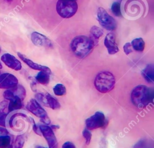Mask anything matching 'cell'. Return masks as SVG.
Segmentation results:
<instances>
[{
  "label": "cell",
  "mask_w": 154,
  "mask_h": 148,
  "mask_svg": "<svg viewBox=\"0 0 154 148\" xmlns=\"http://www.w3.org/2000/svg\"><path fill=\"white\" fill-rule=\"evenodd\" d=\"M95 45L93 39L85 35H78L72 40L70 46L74 55L82 59L92 51Z\"/></svg>",
  "instance_id": "1"
},
{
  "label": "cell",
  "mask_w": 154,
  "mask_h": 148,
  "mask_svg": "<svg viewBox=\"0 0 154 148\" xmlns=\"http://www.w3.org/2000/svg\"><path fill=\"white\" fill-rule=\"evenodd\" d=\"M131 99L132 103L139 108L146 106L153 100V93L149 88L144 85H139L132 91Z\"/></svg>",
  "instance_id": "2"
},
{
  "label": "cell",
  "mask_w": 154,
  "mask_h": 148,
  "mask_svg": "<svg viewBox=\"0 0 154 148\" xmlns=\"http://www.w3.org/2000/svg\"><path fill=\"white\" fill-rule=\"evenodd\" d=\"M116 79L113 74L109 72L103 71L97 74L94 85L97 91L105 93L111 91L114 87Z\"/></svg>",
  "instance_id": "3"
},
{
  "label": "cell",
  "mask_w": 154,
  "mask_h": 148,
  "mask_svg": "<svg viewBox=\"0 0 154 148\" xmlns=\"http://www.w3.org/2000/svg\"><path fill=\"white\" fill-rule=\"evenodd\" d=\"M78 10L76 1L71 0H58L56 4V11L63 18L67 19L75 15Z\"/></svg>",
  "instance_id": "4"
},
{
  "label": "cell",
  "mask_w": 154,
  "mask_h": 148,
  "mask_svg": "<svg viewBox=\"0 0 154 148\" xmlns=\"http://www.w3.org/2000/svg\"><path fill=\"white\" fill-rule=\"evenodd\" d=\"M97 19L101 26L108 31H113L117 27L116 20L102 7L97 9Z\"/></svg>",
  "instance_id": "5"
},
{
  "label": "cell",
  "mask_w": 154,
  "mask_h": 148,
  "mask_svg": "<svg viewBox=\"0 0 154 148\" xmlns=\"http://www.w3.org/2000/svg\"><path fill=\"white\" fill-rule=\"evenodd\" d=\"M85 125L88 130L103 128L106 125V119L104 114L100 111H97L85 120Z\"/></svg>",
  "instance_id": "6"
},
{
  "label": "cell",
  "mask_w": 154,
  "mask_h": 148,
  "mask_svg": "<svg viewBox=\"0 0 154 148\" xmlns=\"http://www.w3.org/2000/svg\"><path fill=\"white\" fill-rule=\"evenodd\" d=\"M35 100L40 104H43L45 106L51 108L52 109H57L60 108V103L56 98L53 97L49 93L45 94L38 93L35 95Z\"/></svg>",
  "instance_id": "7"
},
{
  "label": "cell",
  "mask_w": 154,
  "mask_h": 148,
  "mask_svg": "<svg viewBox=\"0 0 154 148\" xmlns=\"http://www.w3.org/2000/svg\"><path fill=\"white\" fill-rule=\"evenodd\" d=\"M41 134L46 140L49 148H58L57 141L53 132V129L46 125H40L38 126Z\"/></svg>",
  "instance_id": "8"
},
{
  "label": "cell",
  "mask_w": 154,
  "mask_h": 148,
  "mask_svg": "<svg viewBox=\"0 0 154 148\" xmlns=\"http://www.w3.org/2000/svg\"><path fill=\"white\" fill-rule=\"evenodd\" d=\"M26 108L32 114L39 117L40 120L48 117L46 111L34 99H31L29 102H28Z\"/></svg>",
  "instance_id": "9"
},
{
  "label": "cell",
  "mask_w": 154,
  "mask_h": 148,
  "mask_svg": "<svg viewBox=\"0 0 154 148\" xmlns=\"http://www.w3.org/2000/svg\"><path fill=\"white\" fill-rule=\"evenodd\" d=\"M3 96L7 100H10L14 97H19L23 100L26 96V90L22 85L17 84L12 88L7 89L3 93Z\"/></svg>",
  "instance_id": "10"
},
{
  "label": "cell",
  "mask_w": 154,
  "mask_h": 148,
  "mask_svg": "<svg viewBox=\"0 0 154 148\" xmlns=\"http://www.w3.org/2000/svg\"><path fill=\"white\" fill-rule=\"evenodd\" d=\"M18 84L17 78L13 74L4 73L0 75V88L10 89Z\"/></svg>",
  "instance_id": "11"
},
{
  "label": "cell",
  "mask_w": 154,
  "mask_h": 148,
  "mask_svg": "<svg viewBox=\"0 0 154 148\" xmlns=\"http://www.w3.org/2000/svg\"><path fill=\"white\" fill-rule=\"evenodd\" d=\"M31 40L32 43L37 46L51 48L52 46L51 41L45 35L38 32H33L31 34Z\"/></svg>",
  "instance_id": "12"
},
{
  "label": "cell",
  "mask_w": 154,
  "mask_h": 148,
  "mask_svg": "<svg viewBox=\"0 0 154 148\" xmlns=\"http://www.w3.org/2000/svg\"><path fill=\"white\" fill-rule=\"evenodd\" d=\"M1 59L2 61L10 69L17 71L22 69L21 63L14 56L10 54H4L1 56Z\"/></svg>",
  "instance_id": "13"
},
{
  "label": "cell",
  "mask_w": 154,
  "mask_h": 148,
  "mask_svg": "<svg viewBox=\"0 0 154 148\" xmlns=\"http://www.w3.org/2000/svg\"><path fill=\"white\" fill-rule=\"evenodd\" d=\"M103 43L109 55L115 54L119 51V49L116 43V36L113 32H109L106 35Z\"/></svg>",
  "instance_id": "14"
},
{
  "label": "cell",
  "mask_w": 154,
  "mask_h": 148,
  "mask_svg": "<svg viewBox=\"0 0 154 148\" xmlns=\"http://www.w3.org/2000/svg\"><path fill=\"white\" fill-rule=\"evenodd\" d=\"M17 54L18 57L20 58V60H22L26 64H27L32 69L39 70V71H45V72L49 73V74L51 73V70L48 67L45 66H42V65H40V64H38L37 63L33 62L30 59L28 58L25 55H23L20 52H17Z\"/></svg>",
  "instance_id": "15"
},
{
  "label": "cell",
  "mask_w": 154,
  "mask_h": 148,
  "mask_svg": "<svg viewBox=\"0 0 154 148\" xmlns=\"http://www.w3.org/2000/svg\"><path fill=\"white\" fill-rule=\"evenodd\" d=\"M141 75L144 79L149 83H152L154 81V66L153 64H148L141 71Z\"/></svg>",
  "instance_id": "16"
},
{
  "label": "cell",
  "mask_w": 154,
  "mask_h": 148,
  "mask_svg": "<svg viewBox=\"0 0 154 148\" xmlns=\"http://www.w3.org/2000/svg\"><path fill=\"white\" fill-rule=\"evenodd\" d=\"M22 99L19 97H14L9 100L8 105V113L13 112L14 111L19 110L22 107Z\"/></svg>",
  "instance_id": "17"
},
{
  "label": "cell",
  "mask_w": 154,
  "mask_h": 148,
  "mask_svg": "<svg viewBox=\"0 0 154 148\" xmlns=\"http://www.w3.org/2000/svg\"><path fill=\"white\" fill-rule=\"evenodd\" d=\"M49 73L45 71H40L35 77V81L42 85H46L49 82Z\"/></svg>",
  "instance_id": "18"
},
{
  "label": "cell",
  "mask_w": 154,
  "mask_h": 148,
  "mask_svg": "<svg viewBox=\"0 0 154 148\" xmlns=\"http://www.w3.org/2000/svg\"><path fill=\"white\" fill-rule=\"evenodd\" d=\"M131 45L132 48L137 52H143L145 48V42L142 38H137L134 39Z\"/></svg>",
  "instance_id": "19"
},
{
  "label": "cell",
  "mask_w": 154,
  "mask_h": 148,
  "mask_svg": "<svg viewBox=\"0 0 154 148\" xmlns=\"http://www.w3.org/2000/svg\"><path fill=\"white\" fill-rule=\"evenodd\" d=\"M133 148H153V143L147 139H141L134 145Z\"/></svg>",
  "instance_id": "20"
},
{
  "label": "cell",
  "mask_w": 154,
  "mask_h": 148,
  "mask_svg": "<svg viewBox=\"0 0 154 148\" xmlns=\"http://www.w3.org/2000/svg\"><path fill=\"white\" fill-rule=\"evenodd\" d=\"M90 34H91V36L93 37V38L95 40L99 39L103 34V30L100 28H99L97 26H93L90 28Z\"/></svg>",
  "instance_id": "21"
},
{
  "label": "cell",
  "mask_w": 154,
  "mask_h": 148,
  "mask_svg": "<svg viewBox=\"0 0 154 148\" xmlns=\"http://www.w3.org/2000/svg\"><path fill=\"white\" fill-rule=\"evenodd\" d=\"M25 143V138L23 135H17L13 142V144H11L10 148H22L23 146Z\"/></svg>",
  "instance_id": "22"
},
{
  "label": "cell",
  "mask_w": 154,
  "mask_h": 148,
  "mask_svg": "<svg viewBox=\"0 0 154 148\" xmlns=\"http://www.w3.org/2000/svg\"><path fill=\"white\" fill-rule=\"evenodd\" d=\"M11 145V140L9 135L0 137V148H10Z\"/></svg>",
  "instance_id": "23"
},
{
  "label": "cell",
  "mask_w": 154,
  "mask_h": 148,
  "mask_svg": "<svg viewBox=\"0 0 154 148\" xmlns=\"http://www.w3.org/2000/svg\"><path fill=\"white\" fill-rule=\"evenodd\" d=\"M53 91L54 94L56 96H63L66 94V89L65 86L62 84H56L54 88H53Z\"/></svg>",
  "instance_id": "24"
},
{
  "label": "cell",
  "mask_w": 154,
  "mask_h": 148,
  "mask_svg": "<svg viewBox=\"0 0 154 148\" xmlns=\"http://www.w3.org/2000/svg\"><path fill=\"white\" fill-rule=\"evenodd\" d=\"M111 11L112 13L116 16H120L122 15L120 9V3L119 2H114L111 5Z\"/></svg>",
  "instance_id": "25"
},
{
  "label": "cell",
  "mask_w": 154,
  "mask_h": 148,
  "mask_svg": "<svg viewBox=\"0 0 154 148\" xmlns=\"http://www.w3.org/2000/svg\"><path fill=\"white\" fill-rule=\"evenodd\" d=\"M82 134L85 140V144L87 145H88L90 144V143L91 141V134L90 132V130L87 129V128L84 129L82 131Z\"/></svg>",
  "instance_id": "26"
},
{
  "label": "cell",
  "mask_w": 154,
  "mask_h": 148,
  "mask_svg": "<svg viewBox=\"0 0 154 148\" xmlns=\"http://www.w3.org/2000/svg\"><path fill=\"white\" fill-rule=\"evenodd\" d=\"M7 114L4 112H0V126L5 127L6 125V119Z\"/></svg>",
  "instance_id": "27"
},
{
  "label": "cell",
  "mask_w": 154,
  "mask_h": 148,
  "mask_svg": "<svg viewBox=\"0 0 154 148\" xmlns=\"http://www.w3.org/2000/svg\"><path fill=\"white\" fill-rule=\"evenodd\" d=\"M30 119H31V125H32V129L34 131V132L38 135H41V132L40 131V129H39V128L38 127V126L37 125V124L35 123V122H34V120L30 117Z\"/></svg>",
  "instance_id": "28"
},
{
  "label": "cell",
  "mask_w": 154,
  "mask_h": 148,
  "mask_svg": "<svg viewBox=\"0 0 154 148\" xmlns=\"http://www.w3.org/2000/svg\"><path fill=\"white\" fill-rule=\"evenodd\" d=\"M123 51H124L125 53L126 54V55H127L132 52V46L130 43L127 42L123 45Z\"/></svg>",
  "instance_id": "29"
},
{
  "label": "cell",
  "mask_w": 154,
  "mask_h": 148,
  "mask_svg": "<svg viewBox=\"0 0 154 148\" xmlns=\"http://www.w3.org/2000/svg\"><path fill=\"white\" fill-rule=\"evenodd\" d=\"M8 105V100H3L0 102V112H3V111L7 107Z\"/></svg>",
  "instance_id": "30"
},
{
  "label": "cell",
  "mask_w": 154,
  "mask_h": 148,
  "mask_svg": "<svg viewBox=\"0 0 154 148\" xmlns=\"http://www.w3.org/2000/svg\"><path fill=\"white\" fill-rule=\"evenodd\" d=\"M62 148H76V147L73 143L70 141H66L63 144Z\"/></svg>",
  "instance_id": "31"
},
{
  "label": "cell",
  "mask_w": 154,
  "mask_h": 148,
  "mask_svg": "<svg viewBox=\"0 0 154 148\" xmlns=\"http://www.w3.org/2000/svg\"><path fill=\"white\" fill-rule=\"evenodd\" d=\"M8 130L2 126H0V137L8 135Z\"/></svg>",
  "instance_id": "32"
},
{
  "label": "cell",
  "mask_w": 154,
  "mask_h": 148,
  "mask_svg": "<svg viewBox=\"0 0 154 148\" xmlns=\"http://www.w3.org/2000/svg\"><path fill=\"white\" fill-rule=\"evenodd\" d=\"M35 86H36V83L35 81H32V82L31 83V87L32 90L33 91H35Z\"/></svg>",
  "instance_id": "33"
},
{
  "label": "cell",
  "mask_w": 154,
  "mask_h": 148,
  "mask_svg": "<svg viewBox=\"0 0 154 148\" xmlns=\"http://www.w3.org/2000/svg\"><path fill=\"white\" fill-rule=\"evenodd\" d=\"M51 128L52 129H59L60 128V126L59 125H52L50 126Z\"/></svg>",
  "instance_id": "34"
},
{
  "label": "cell",
  "mask_w": 154,
  "mask_h": 148,
  "mask_svg": "<svg viewBox=\"0 0 154 148\" xmlns=\"http://www.w3.org/2000/svg\"><path fill=\"white\" fill-rule=\"evenodd\" d=\"M35 148H46L45 147H43V146H37L35 147Z\"/></svg>",
  "instance_id": "35"
},
{
  "label": "cell",
  "mask_w": 154,
  "mask_h": 148,
  "mask_svg": "<svg viewBox=\"0 0 154 148\" xmlns=\"http://www.w3.org/2000/svg\"><path fill=\"white\" fill-rule=\"evenodd\" d=\"M2 64H1V63L0 61V69H2Z\"/></svg>",
  "instance_id": "36"
},
{
  "label": "cell",
  "mask_w": 154,
  "mask_h": 148,
  "mask_svg": "<svg viewBox=\"0 0 154 148\" xmlns=\"http://www.w3.org/2000/svg\"><path fill=\"white\" fill-rule=\"evenodd\" d=\"M1 52V47H0V52Z\"/></svg>",
  "instance_id": "37"
},
{
  "label": "cell",
  "mask_w": 154,
  "mask_h": 148,
  "mask_svg": "<svg viewBox=\"0 0 154 148\" xmlns=\"http://www.w3.org/2000/svg\"><path fill=\"white\" fill-rule=\"evenodd\" d=\"M7 1H11V0H7Z\"/></svg>",
  "instance_id": "38"
},
{
  "label": "cell",
  "mask_w": 154,
  "mask_h": 148,
  "mask_svg": "<svg viewBox=\"0 0 154 148\" xmlns=\"http://www.w3.org/2000/svg\"><path fill=\"white\" fill-rule=\"evenodd\" d=\"M71 1H77V0H71Z\"/></svg>",
  "instance_id": "39"
}]
</instances>
